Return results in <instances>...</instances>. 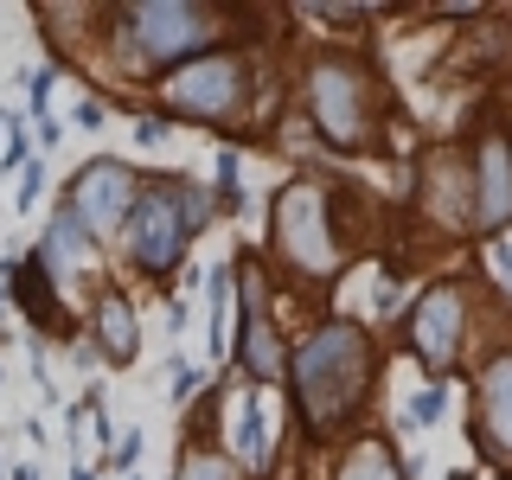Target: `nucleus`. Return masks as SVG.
Here are the masks:
<instances>
[{
	"label": "nucleus",
	"mask_w": 512,
	"mask_h": 480,
	"mask_svg": "<svg viewBox=\"0 0 512 480\" xmlns=\"http://www.w3.org/2000/svg\"><path fill=\"white\" fill-rule=\"evenodd\" d=\"M487 256H493V276H500V295L512 301V250L500 244V237H493V244H487Z\"/></svg>",
	"instance_id": "5701e85b"
},
{
	"label": "nucleus",
	"mask_w": 512,
	"mask_h": 480,
	"mask_svg": "<svg viewBox=\"0 0 512 480\" xmlns=\"http://www.w3.org/2000/svg\"><path fill=\"white\" fill-rule=\"evenodd\" d=\"M237 276V295H244V308H237V372H244L256 391L263 384H282L288 372V340L276 333V320H269V276L256 269V256H237L231 263Z\"/></svg>",
	"instance_id": "1a4fd4ad"
},
{
	"label": "nucleus",
	"mask_w": 512,
	"mask_h": 480,
	"mask_svg": "<svg viewBox=\"0 0 512 480\" xmlns=\"http://www.w3.org/2000/svg\"><path fill=\"white\" fill-rule=\"evenodd\" d=\"M173 480H237V468L224 461V448H212V442H186Z\"/></svg>",
	"instance_id": "a211bd4d"
},
{
	"label": "nucleus",
	"mask_w": 512,
	"mask_h": 480,
	"mask_svg": "<svg viewBox=\"0 0 512 480\" xmlns=\"http://www.w3.org/2000/svg\"><path fill=\"white\" fill-rule=\"evenodd\" d=\"M167 186H173V205H180V218H186V237H199L205 224H212L218 199L205 192V180H192V173H167Z\"/></svg>",
	"instance_id": "f3484780"
},
{
	"label": "nucleus",
	"mask_w": 512,
	"mask_h": 480,
	"mask_svg": "<svg viewBox=\"0 0 512 480\" xmlns=\"http://www.w3.org/2000/svg\"><path fill=\"white\" fill-rule=\"evenodd\" d=\"M269 250L282 256V269L295 282H333L346 263V237L333 224V192L301 173V180L276 186V205H269Z\"/></svg>",
	"instance_id": "7ed1b4c3"
},
{
	"label": "nucleus",
	"mask_w": 512,
	"mask_h": 480,
	"mask_svg": "<svg viewBox=\"0 0 512 480\" xmlns=\"http://www.w3.org/2000/svg\"><path fill=\"white\" fill-rule=\"evenodd\" d=\"M474 448L487 461L512 468V346H500L487 365L474 372V410H468Z\"/></svg>",
	"instance_id": "9b49d317"
},
{
	"label": "nucleus",
	"mask_w": 512,
	"mask_h": 480,
	"mask_svg": "<svg viewBox=\"0 0 512 480\" xmlns=\"http://www.w3.org/2000/svg\"><path fill=\"white\" fill-rule=\"evenodd\" d=\"M141 461V429H122V442L109 448V468H135Z\"/></svg>",
	"instance_id": "412c9836"
},
{
	"label": "nucleus",
	"mask_w": 512,
	"mask_h": 480,
	"mask_svg": "<svg viewBox=\"0 0 512 480\" xmlns=\"http://www.w3.org/2000/svg\"><path fill=\"white\" fill-rule=\"evenodd\" d=\"M468 180H474V231L493 244V237L512 224V135L487 128V135L474 141Z\"/></svg>",
	"instance_id": "f8f14e48"
},
{
	"label": "nucleus",
	"mask_w": 512,
	"mask_h": 480,
	"mask_svg": "<svg viewBox=\"0 0 512 480\" xmlns=\"http://www.w3.org/2000/svg\"><path fill=\"white\" fill-rule=\"evenodd\" d=\"M52 84H58L52 71H32V116L39 122H45V109H52Z\"/></svg>",
	"instance_id": "b1692460"
},
{
	"label": "nucleus",
	"mask_w": 512,
	"mask_h": 480,
	"mask_svg": "<svg viewBox=\"0 0 512 480\" xmlns=\"http://www.w3.org/2000/svg\"><path fill=\"white\" fill-rule=\"evenodd\" d=\"M116 32L128 39V52L154 71H173V64L218 52L224 39V7H199V0H135V7H109Z\"/></svg>",
	"instance_id": "39448f33"
},
{
	"label": "nucleus",
	"mask_w": 512,
	"mask_h": 480,
	"mask_svg": "<svg viewBox=\"0 0 512 480\" xmlns=\"http://www.w3.org/2000/svg\"><path fill=\"white\" fill-rule=\"evenodd\" d=\"M84 333H90L84 346L109 365V372H122V365H135V359H141V314H135V301H128V288H122V282H109V276L96 282Z\"/></svg>",
	"instance_id": "ddd939ff"
},
{
	"label": "nucleus",
	"mask_w": 512,
	"mask_h": 480,
	"mask_svg": "<svg viewBox=\"0 0 512 480\" xmlns=\"http://www.w3.org/2000/svg\"><path fill=\"white\" fill-rule=\"evenodd\" d=\"M333 480H410L404 461H397L391 436H378V429H352L340 461H333Z\"/></svg>",
	"instance_id": "2eb2a0df"
},
{
	"label": "nucleus",
	"mask_w": 512,
	"mask_h": 480,
	"mask_svg": "<svg viewBox=\"0 0 512 480\" xmlns=\"http://www.w3.org/2000/svg\"><path fill=\"white\" fill-rule=\"evenodd\" d=\"M442 410H448V384H423V391L404 404V429H429Z\"/></svg>",
	"instance_id": "6ab92c4d"
},
{
	"label": "nucleus",
	"mask_w": 512,
	"mask_h": 480,
	"mask_svg": "<svg viewBox=\"0 0 512 480\" xmlns=\"http://www.w3.org/2000/svg\"><path fill=\"white\" fill-rule=\"evenodd\" d=\"M442 480H474V474H461V468H455V474H442Z\"/></svg>",
	"instance_id": "c756f323"
},
{
	"label": "nucleus",
	"mask_w": 512,
	"mask_h": 480,
	"mask_svg": "<svg viewBox=\"0 0 512 480\" xmlns=\"http://www.w3.org/2000/svg\"><path fill=\"white\" fill-rule=\"evenodd\" d=\"M20 160H26V141L7 135V154H0V167H20Z\"/></svg>",
	"instance_id": "a878e982"
},
{
	"label": "nucleus",
	"mask_w": 512,
	"mask_h": 480,
	"mask_svg": "<svg viewBox=\"0 0 512 480\" xmlns=\"http://www.w3.org/2000/svg\"><path fill=\"white\" fill-rule=\"evenodd\" d=\"M103 116H109L103 96H84V103H77V128H103Z\"/></svg>",
	"instance_id": "393cba45"
},
{
	"label": "nucleus",
	"mask_w": 512,
	"mask_h": 480,
	"mask_svg": "<svg viewBox=\"0 0 512 480\" xmlns=\"http://www.w3.org/2000/svg\"><path fill=\"white\" fill-rule=\"evenodd\" d=\"M301 96H308V116L320 128L327 148H372L378 135V71L346 45H320L301 58Z\"/></svg>",
	"instance_id": "f03ea898"
},
{
	"label": "nucleus",
	"mask_w": 512,
	"mask_h": 480,
	"mask_svg": "<svg viewBox=\"0 0 512 480\" xmlns=\"http://www.w3.org/2000/svg\"><path fill=\"white\" fill-rule=\"evenodd\" d=\"M7 301H20L32 327H64V314H58V282L45 276L39 263H20V269H7Z\"/></svg>",
	"instance_id": "dca6fc26"
},
{
	"label": "nucleus",
	"mask_w": 512,
	"mask_h": 480,
	"mask_svg": "<svg viewBox=\"0 0 512 480\" xmlns=\"http://www.w3.org/2000/svg\"><path fill=\"white\" fill-rule=\"evenodd\" d=\"M0 308H7V269H0Z\"/></svg>",
	"instance_id": "c85d7f7f"
},
{
	"label": "nucleus",
	"mask_w": 512,
	"mask_h": 480,
	"mask_svg": "<svg viewBox=\"0 0 512 480\" xmlns=\"http://www.w3.org/2000/svg\"><path fill=\"white\" fill-rule=\"evenodd\" d=\"M58 135H64L58 116H45V122H39V148H58Z\"/></svg>",
	"instance_id": "bb28decb"
},
{
	"label": "nucleus",
	"mask_w": 512,
	"mask_h": 480,
	"mask_svg": "<svg viewBox=\"0 0 512 480\" xmlns=\"http://www.w3.org/2000/svg\"><path fill=\"white\" fill-rule=\"evenodd\" d=\"M218 416H224V436H231V455L224 461L263 480L269 468H276V404H269V391H256V384L224 391Z\"/></svg>",
	"instance_id": "9d476101"
},
{
	"label": "nucleus",
	"mask_w": 512,
	"mask_h": 480,
	"mask_svg": "<svg viewBox=\"0 0 512 480\" xmlns=\"http://www.w3.org/2000/svg\"><path fill=\"white\" fill-rule=\"evenodd\" d=\"M167 135H173V122H167V116H154V109H148V116L135 122V141H141V148H160Z\"/></svg>",
	"instance_id": "aec40b11"
},
{
	"label": "nucleus",
	"mask_w": 512,
	"mask_h": 480,
	"mask_svg": "<svg viewBox=\"0 0 512 480\" xmlns=\"http://www.w3.org/2000/svg\"><path fill=\"white\" fill-rule=\"evenodd\" d=\"M288 404H295L308 442H333L352 436V423L372 404L378 384V346L359 320H320L308 327L295 346H288Z\"/></svg>",
	"instance_id": "f257e3e1"
},
{
	"label": "nucleus",
	"mask_w": 512,
	"mask_h": 480,
	"mask_svg": "<svg viewBox=\"0 0 512 480\" xmlns=\"http://www.w3.org/2000/svg\"><path fill=\"white\" fill-rule=\"evenodd\" d=\"M404 346L416 352V365L442 384L461 365V352H468V288L448 282V276L429 282L404 314Z\"/></svg>",
	"instance_id": "423d86ee"
},
{
	"label": "nucleus",
	"mask_w": 512,
	"mask_h": 480,
	"mask_svg": "<svg viewBox=\"0 0 512 480\" xmlns=\"http://www.w3.org/2000/svg\"><path fill=\"white\" fill-rule=\"evenodd\" d=\"M135 199H141V173L128 167V160L103 154V160H84V167H77V180L64 186L58 205L77 218V231H84L90 244H109V237H122Z\"/></svg>",
	"instance_id": "0eeeda50"
},
{
	"label": "nucleus",
	"mask_w": 512,
	"mask_h": 480,
	"mask_svg": "<svg viewBox=\"0 0 512 480\" xmlns=\"http://www.w3.org/2000/svg\"><path fill=\"white\" fill-rule=\"evenodd\" d=\"M39 199H45V167H26L20 173V212H32Z\"/></svg>",
	"instance_id": "4be33fe9"
},
{
	"label": "nucleus",
	"mask_w": 512,
	"mask_h": 480,
	"mask_svg": "<svg viewBox=\"0 0 512 480\" xmlns=\"http://www.w3.org/2000/svg\"><path fill=\"white\" fill-rule=\"evenodd\" d=\"M256 90V64L250 52H231V45H218V52H199L186 64H173V71L154 77V116H180V122H231L244 116Z\"/></svg>",
	"instance_id": "20e7f679"
},
{
	"label": "nucleus",
	"mask_w": 512,
	"mask_h": 480,
	"mask_svg": "<svg viewBox=\"0 0 512 480\" xmlns=\"http://www.w3.org/2000/svg\"><path fill=\"white\" fill-rule=\"evenodd\" d=\"M122 244H128V263H135L148 282H167L173 269L186 263L192 237H186V218H180V205H173V186L167 180L141 186L135 212H128V224H122Z\"/></svg>",
	"instance_id": "6e6552de"
},
{
	"label": "nucleus",
	"mask_w": 512,
	"mask_h": 480,
	"mask_svg": "<svg viewBox=\"0 0 512 480\" xmlns=\"http://www.w3.org/2000/svg\"><path fill=\"white\" fill-rule=\"evenodd\" d=\"M7 135H20V116H13V109H0V141Z\"/></svg>",
	"instance_id": "cd10ccee"
},
{
	"label": "nucleus",
	"mask_w": 512,
	"mask_h": 480,
	"mask_svg": "<svg viewBox=\"0 0 512 480\" xmlns=\"http://www.w3.org/2000/svg\"><path fill=\"white\" fill-rule=\"evenodd\" d=\"M416 205L442 224V231H461L474 224V180H468V160L461 154H436L423 167V186H416Z\"/></svg>",
	"instance_id": "4468645a"
}]
</instances>
